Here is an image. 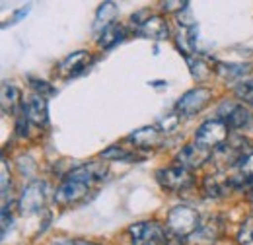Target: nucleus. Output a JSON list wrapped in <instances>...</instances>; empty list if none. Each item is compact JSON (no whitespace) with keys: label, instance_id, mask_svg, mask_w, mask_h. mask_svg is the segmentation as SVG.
I'll return each instance as SVG.
<instances>
[{"label":"nucleus","instance_id":"nucleus-10","mask_svg":"<svg viewBox=\"0 0 253 245\" xmlns=\"http://www.w3.org/2000/svg\"><path fill=\"white\" fill-rule=\"evenodd\" d=\"M24 111L28 115V119L39 126H47L49 122V105H47V99L43 95H32L28 99V103H24Z\"/></svg>","mask_w":253,"mask_h":245},{"label":"nucleus","instance_id":"nucleus-12","mask_svg":"<svg viewBox=\"0 0 253 245\" xmlns=\"http://www.w3.org/2000/svg\"><path fill=\"white\" fill-rule=\"evenodd\" d=\"M222 222L218 218H207L205 222H201L199 230L191 236V240H195L199 245H211L216 242V238L220 236Z\"/></svg>","mask_w":253,"mask_h":245},{"label":"nucleus","instance_id":"nucleus-24","mask_svg":"<svg viewBox=\"0 0 253 245\" xmlns=\"http://www.w3.org/2000/svg\"><path fill=\"white\" fill-rule=\"evenodd\" d=\"M101 158H105V160H134L132 154L125 152V150L119 148V146H111L109 150H105V152L101 154Z\"/></svg>","mask_w":253,"mask_h":245},{"label":"nucleus","instance_id":"nucleus-27","mask_svg":"<svg viewBox=\"0 0 253 245\" xmlns=\"http://www.w3.org/2000/svg\"><path fill=\"white\" fill-rule=\"evenodd\" d=\"M16 132L20 136H26L28 134V117H18V122H16Z\"/></svg>","mask_w":253,"mask_h":245},{"label":"nucleus","instance_id":"nucleus-16","mask_svg":"<svg viewBox=\"0 0 253 245\" xmlns=\"http://www.w3.org/2000/svg\"><path fill=\"white\" fill-rule=\"evenodd\" d=\"M123 39H125V28L119 26V24H111V26H107L105 30H101V35H99V39H97V45H99L101 49H111V47H115L117 43H121Z\"/></svg>","mask_w":253,"mask_h":245},{"label":"nucleus","instance_id":"nucleus-8","mask_svg":"<svg viewBox=\"0 0 253 245\" xmlns=\"http://www.w3.org/2000/svg\"><path fill=\"white\" fill-rule=\"evenodd\" d=\"M212 156V152L209 148H203L199 144H189V146H183L177 156H175V162L177 165L191 169V167H201L209 158Z\"/></svg>","mask_w":253,"mask_h":245},{"label":"nucleus","instance_id":"nucleus-6","mask_svg":"<svg viewBox=\"0 0 253 245\" xmlns=\"http://www.w3.org/2000/svg\"><path fill=\"white\" fill-rule=\"evenodd\" d=\"M47 195H49V185L45 181H32L20 197V210L24 214H33L39 212L43 208V204L47 203Z\"/></svg>","mask_w":253,"mask_h":245},{"label":"nucleus","instance_id":"nucleus-17","mask_svg":"<svg viewBox=\"0 0 253 245\" xmlns=\"http://www.w3.org/2000/svg\"><path fill=\"white\" fill-rule=\"evenodd\" d=\"M88 62V53L86 51H78V53H72L70 57H66L61 62V74L63 76H72V74H78Z\"/></svg>","mask_w":253,"mask_h":245},{"label":"nucleus","instance_id":"nucleus-26","mask_svg":"<svg viewBox=\"0 0 253 245\" xmlns=\"http://www.w3.org/2000/svg\"><path fill=\"white\" fill-rule=\"evenodd\" d=\"M187 6H189V2H181V0H175V2H171V0H166V2H162V8H164L166 12L187 10Z\"/></svg>","mask_w":253,"mask_h":245},{"label":"nucleus","instance_id":"nucleus-23","mask_svg":"<svg viewBox=\"0 0 253 245\" xmlns=\"http://www.w3.org/2000/svg\"><path fill=\"white\" fill-rule=\"evenodd\" d=\"M236 97L253 105V80H248V82H242L236 86Z\"/></svg>","mask_w":253,"mask_h":245},{"label":"nucleus","instance_id":"nucleus-9","mask_svg":"<svg viewBox=\"0 0 253 245\" xmlns=\"http://www.w3.org/2000/svg\"><path fill=\"white\" fill-rule=\"evenodd\" d=\"M220 117H224L222 121L228 124V128H244L250 122V111L240 105V103H224L220 107Z\"/></svg>","mask_w":253,"mask_h":245},{"label":"nucleus","instance_id":"nucleus-25","mask_svg":"<svg viewBox=\"0 0 253 245\" xmlns=\"http://www.w3.org/2000/svg\"><path fill=\"white\" fill-rule=\"evenodd\" d=\"M32 82V86H33V90L37 92V95H55V88H51L47 82H43V80H30Z\"/></svg>","mask_w":253,"mask_h":245},{"label":"nucleus","instance_id":"nucleus-15","mask_svg":"<svg viewBox=\"0 0 253 245\" xmlns=\"http://www.w3.org/2000/svg\"><path fill=\"white\" fill-rule=\"evenodd\" d=\"M232 187H244L246 183L253 181V150L248 152V156L236 165V173L230 177Z\"/></svg>","mask_w":253,"mask_h":245},{"label":"nucleus","instance_id":"nucleus-21","mask_svg":"<svg viewBox=\"0 0 253 245\" xmlns=\"http://www.w3.org/2000/svg\"><path fill=\"white\" fill-rule=\"evenodd\" d=\"M185 61H187V64H189L191 76H193L195 80H205V78L211 74V66L207 64L205 59H201V57L195 55V57H187Z\"/></svg>","mask_w":253,"mask_h":245},{"label":"nucleus","instance_id":"nucleus-11","mask_svg":"<svg viewBox=\"0 0 253 245\" xmlns=\"http://www.w3.org/2000/svg\"><path fill=\"white\" fill-rule=\"evenodd\" d=\"M138 33L146 39H152V41H162L169 35V28H168V22L162 18V16H150L148 20H144L138 28Z\"/></svg>","mask_w":253,"mask_h":245},{"label":"nucleus","instance_id":"nucleus-7","mask_svg":"<svg viewBox=\"0 0 253 245\" xmlns=\"http://www.w3.org/2000/svg\"><path fill=\"white\" fill-rule=\"evenodd\" d=\"M211 97H212V92L209 88H195V90H189V92L183 93L179 97L175 109L183 117H193V115L201 113L209 105Z\"/></svg>","mask_w":253,"mask_h":245},{"label":"nucleus","instance_id":"nucleus-22","mask_svg":"<svg viewBox=\"0 0 253 245\" xmlns=\"http://www.w3.org/2000/svg\"><path fill=\"white\" fill-rule=\"evenodd\" d=\"M238 244L253 245V216L248 218V220L242 224V228H240V232H238Z\"/></svg>","mask_w":253,"mask_h":245},{"label":"nucleus","instance_id":"nucleus-2","mask_svg":"<svg viewBox=\"0 0 253 245\" xmlns=\"http://www.w3.org/2000/svg\"><path fill=\"white\" fill-rule=\"evenodd\" d=\"M201 226V218L197 214V210H193L191 206H175L169 210L168 214V222H166V230L183 240V238H191Z\"/></svg>","mask_w":253,"mask_h":245},{"label":"nucleus","instance_id":"nucleus-20","mask_svg":"<svg viewBox=\"0 0 253 245\" xmlns=\"http://www.w3.org/2000/svg\"><path fill=\"white\" fill-rule=\"evenodd\" d=\"M18 101H20V90L14 84L4 82V86H2V109L4 111H8V109L14 111Z\"/></svg>","mask_w":253,"mask_h":245},{"label":"nucleus","instance_id":"nucleus-5","mask_svg":"<svg viewBox=\"0 0 253 245\" xmlns=\"http://www.w3.org/2000/svg\"><path fill=\"white\" fill-rule=\"evenodd\" d=\"M226 138H228V124L222 119H211V121L203 122L195 132V144L209 148V150L222 144Z\"/></svg>","mask_w":253,"mask_h":245},{"label":"nucleus","instance_id":"nucleus-29","mask_svg":"<svg viewBox=\"0 0 253 245\" xmlns=\"http://www.w3.org/2000/svg\"><path fill=\"white\" fill-rule=\"evenodd\" d=\"M28 12H30V8H22V10H20V12H18V14L12 18V20H8V24H14V22H16V20H20L22 16H26ZM8 24H6V26H8Z\"/></svg>","mask_w":253,"mask_h":245},{"label":"nucleus","instance_id":"nucleus-18","mask_svg":"<svg viewBox=\"0 0 253 245\" xmlns=\"http://www.w3.org/2000/svg\"><path fill=\"white\" fill-rule=\"evenodd\" d=\"M252 70V64H244V62H220L216 66L218 76H222L224 80H236L242 78L244 74H248Z\"/></svg>","mask_w":253,"mask_h":245},{"label":"nucleus","instance_id":"nucleus-1","mask_svg":"<svg viewBox=\"0 0 253 245\" xmlns=\"http://www.w3.org/2000/svg\"><path fill=\"white\" fill-rule=\"evenodd\" d=\"M107 175V165L105 163H84L76 169H72L64 181L61 183V187L55 193V201L61 204H72L82 201L95 185L99 181H103V177Z\"/></svg>","mask_w":253,"mask_h":245},{"label":"nucleus","instance_id":"nucleus-14","mask_svg":"<svg viewBox=\"0 0 253 245\" xmlns=\"http://www.w3.org/2000/svg\"><path fill=\"white\" fill-rule=\"evenodd\" d=\"M128 140L134 142V146H138V148H152L160 140L158 126H142V128L134 130L132 134H128Z\"/></svg>","mask_w":253,"mask_h":245},{"label":"nucleus","instance_id":"nucleus-19","mask_svg":"<svg viewBox=\"0 0 253 245\" xmlns=\"http://www.w3.org/2000/svg\"><path fill=\"white\" fill-rule=\"evenodd\" d=\"M115 18H117V4L115 2H103L97 8V14H95V28L103 26V30H105L107 26L113 24Z\"/></svg>","mask_w":253,"mask_h":245},{"label":"nucleus","instance_id":"nucleus-4","mask_svg":"<svg viewBox=\"0 0 253 245\" xmlns=\"http://www.w3.org/2000/svg\"><path fill=\"white\" fill-rule=\"evenodd\" d=\"M156 181L166 191H173V193L185 191V189H189L191 185L195 183L193 173H191L189 169L181 167V165H169V167L158 169L156 171Z\"/></svg>","mask_w":253,"mask_h":245},{"label":"nucleus","instance_id":"nucleus-13","mask_svg":"<svg viewBox=\"0 0 253 245\" xmlns=\"http://www.w3.org/2000/svg\"><path fill=\"white\" fill-rule=\"evenodd\" d=\"M232 187V181L230 177H224V175H209L203 183V189H205V195L209 199H220L224 195H228Z\"/></svg>","mask_w":253,"mask_h":245},{"label":"nucleus","instance_id":"nucleus-28","mask_svg":"<svg viewBox=\"0 0 253 245\" xmlns=\"http://www.w3.org/2000/svg\"><path fill=\"white\" fill-rule=\"evenodd\" d=\"M53 245H95V244L84 242V240H57Z\"/></svg>","mask_w":253,"mask_h":245},{"label":"nucleus","instance_id":"nucleus-30","mask_svg":"<svg viewBox=\"0 0 253 245\" xmlns=\"http://www.w3.org/2000/svg\"><path fill=\"white\" fill-rule=\"evenodd\" d=\"M250 201H252V204H253V189H252V193H250Z\"/></svg>","mask_w":253,"mask_h":245},{"label":"nucleus","instance_id":"nucleus-3","mask_svg":"<svg viewBox=\"0 0 253 245\" xmlns=\"http://www.w3.org/2000/svg\"><path fill=\"white\" fill-rule=\"evenodd\" d=\"M132 245H166L168 232L158 222H136L128 228Z\"/></svg>","mask_w":253,"mask_h":245}]
</instances>
